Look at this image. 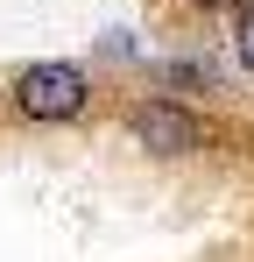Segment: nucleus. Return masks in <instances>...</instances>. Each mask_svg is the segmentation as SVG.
Instances as JSON below:
<instances>
[{
    "label": "nucleus",
    "mask_w": 254,
    "mask_h": 262,
    "mask_svg": "<svg viewBox=\"0 0 254 262\" xmlns=\"http://www.w3.org/2000/svg\"><path fill=\"white\" fill-rule=\"evenodd\" d=\"M85 106H92V78H85L78 64H64V57H42V64H29L14 78V114L21 121L57 128V121H78Z\"/></svg>",
    "instance_id": "1"
},
{
    "label": "nucleus",
    "mask_w": 254,
    "mask_h": 262,
    "mask_svg": "<svg viewBox=\"0 0 254 262\" xmlns=\"http://www.w3.org/2000/svg\"><path fill=\"white\" fill-rule=\"evenodd\" d=\"M127 128L141 149H156V156H191V149H205V121L191 114V106H176V99H141V106H127Z\"/></svg>",
    "instance_id": "2"
},
{
    "label": "nucleus",
    "mask_w": 254,
    "mask_h": 262,
    "mask_svg": "<svg viewBox=\"0 0 254 262\" xmlns=\"http://www.w3.org/2000/svg\"><path fill=\"white\" fill-rule=\"evenodd\" d=\"M233 50H240V64L254 71V0H240V29H233Z\"/></svg>",
    "instance_id": "3"
},
{
    "label": "nucleus",
    "mask_w": 254,
    "mask_h": 262,
    "mask_svg": "<svg viewBox=\"0 0 254 262\" xmlns=\"http://www.w3.org/2000/svg\"><path fill=\"white\" fill-rule=\"evenodd\" d=\"M191 7H240V0H191Z\"/></svg>",
    "instance_id": "4"
}]
</instances>
